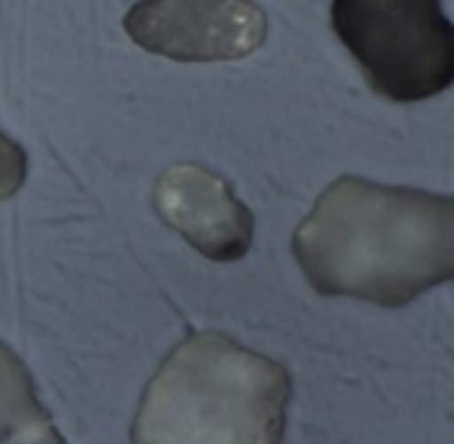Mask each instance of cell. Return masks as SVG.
Returning <instances> with one entry per match:
<instances>
[{"label":"cell","instance_id":"cell-4","mask_svg":"<svg viewBox=\"0 0 454 444\" xmlns=\"http://www.w3.org/2000/svg\"><path fill=\"white\" fill-rule=\"evenodd\" d=\"M125 32L156 57L227 63L265 44L268 16L253 0H140L128 10Z\"/></svg>","mask_w":454,"mask_h":444},{"label":"cell","instance_id":"cell-7","mask_svg":"<svg viewBox=\"0 0 454 444\" xmlns=\"http://www.w3.org/2000/svg\"><path fill=\"white\" fill-rule=\"evenodd\" d=\"M28 175V156L16 140L0 131V202L10 199L22 190Z\"/></svg>","mask_w":454,"mask_h":444},{"label":"cell","instance_id":"cell-6","mask_svg":"<svg viewBox=\"0 0 454 444\" xmlns=\"http://www.w3.org/2000/svg\"><path fill=\"white\" fill-rule=\"evenodd\" d=\"M0 444H66L35 379L10 345L0 342Z\"/></svg>","mask_w":454,"mask_h":444},{"label":"cell","instance_id":"cell-3","mask_svg":"<svg viewBox=\"0 0 454 444\" xmlns=\"http://www.w3.org/2000/svg\"><path fill=\"white\" fill-rule=\"evenodd\" d=\"M330 26L383 100L420 103L454 84V26L442 0H333Z\"/></svg>","mask_w":454,"mask_h":444},{"label":"cell","instance_id":"cell-2","mask_svg":"<svg viewBox=\"0 0 454 444\" xmlns=\"http://www.w3.org/2000/svg\"><path fill=\"white\" fill-rule=\"evenodd\" d=\"M293 382L224 332H193L144 388L134 444H280Z\"/></svg>","mask_w":454,"mask_h":444},{"label":"cell","instance_id":"cell-5","mask_svg":"<svg viewBox=\"0 0 454 444\" xmlns=\"http://www.w3.org/2000/svg\"><path fill=\"white\" fill-rule=\"evenodd\" d=\"M156 212L208 261H240L255 239V214L234 187L196 162H177L156 181Z\"/></svg>","mask_w":454,"mask_h":444},{"label":"cell","instance_id":"cell-1","mask_svg":"<svg viewBox=\"0 0 454 444\" xmlns=\"http://www.w3.org/2000/svg\"><path fill=\"white\" fill-rule=\"evenodd\" d=\"M293 255L315 292L404 308L454 280V196L346 175L296 227Z\"/></svg>","mask_w":454,"mask_h":444}]
</instances>
